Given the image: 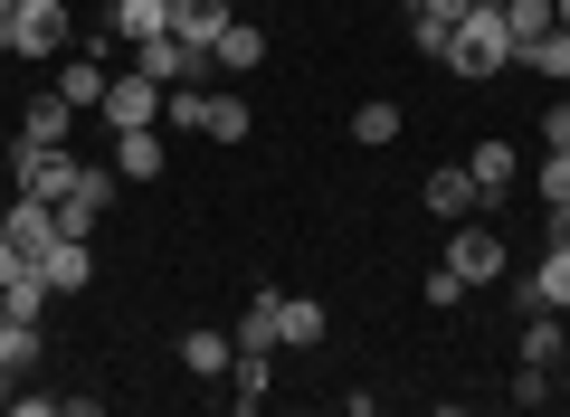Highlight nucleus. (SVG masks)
<instances>
[{
  "mask_svg": "<svg viewBox=\"0 0 570 417\" xmlns=\"http://www.w3.org/2000/svg\"><path fill=\"white\" fill-rule=\"evenodd\" d=\"M448 77H494V67H513V29H504V10H466V20L448 29Z\"/></svg>",
  "mask_w": 570,
  "mask_h": 417,
  "instance_id": "obj_1",
  "label": "nucleus"
},
{
  "mask_svg": "<svg viewBox=\"0 0 570 417\" xmlns=\"http://www.w3.org/2000/svg\"><path fill=\"white\" fill-rule=\"evenodd\" d=\"M67 39H77L67 0H20V10H10V58H58Z\"/></svg>",
  "mask_w": 570,
  "mask_h": 417,
  "instance_id": "obj_2",
  "label": "nucleus"
},
{
  "mask_svg": "<svg viewBox=\"0 0 570 417\" xmlns=\"http://www.w3.org/2000/svg\"><path fill=\"white\" fill-rule=\"evenodd\" d=\"M448 266H456L466 285H494V276L513 266V247L494 238V228H485V209H475V219H456V238H448Z\"/></svg>",
  "mask_w": 570,
  "mask_h": 417,
  "instance_id": "obj_3",
  "label": "nucleus"
},
{
  "mask_svg": "<svg viewBox=\"0 0 570 417\" xmlns=\"http://www.w3.org/2000/svg\"><path fill=\"white\" fill-rule=\"evenodd\" d=\"M96 115L115 123V133H134V123H163V86L142 77V67H134V77H105V105H96Z\"/></svg>",
  "mask_w": 570,
  "mask_h": 417,
  "instance_id": "obj_4",
  "label": "nucleus"
},
{
  "mask_svg": "<svg viewBox=\"0 0 570 417\" xmlns=\"http://www.w3.org/2000/svg\"><path fill=\"white\" fill-rule=\"evenodd\" d=\"M134 67H142L153 86H190V77H209V58H200V48H181L171 29H163V39H134Z\"/></svg>",
  "mask_w": 570,
  "mask_h": 417,
  "instance_id": "obj_5",
  "label": "nucleus"
},
{
  "mask_svg": "<svg viewBox=\"0 0 570 417\" xmlns=\"http://www.w3.org/2000/svg\"><path fill=\"white\" fill-rule=\"evenodd\" d=\"M419 199H428V219H475V171H466V161H438V171H428L419 180Z\"/></svg>",
  "mask_w": 570,
  "mask_h": 417,
  "instance_id": "obj_6",
  "label": "nucleus"
},
{
  "mask_svg": "<svg viewBox=\"0 0 570 417\" xmlns=\"http://www.w3.org/2000/svg\"><path fill=\"white\" fill-rule=\"evenodd\" d=\"M0 228H10V247H20L29 266H39L48 247H58V209H48V199H29V190L10 199V209H0Z\"/></svg>",
  "mask_w": 570,
  "mask_h": 417,
  "instance_id": "obj_7",
  "label": "nucleus"
},
{
  "mask_svg": "<svg viewBox=\"0 0 570 417\" xmlns=\"http://www.w3.org/2000/svg\"><path fill=\"white\" fill-rule=\"evenodd\" d=\"M466 171H475V209H504V199H513V180H523V171H513V142H475V152H466Z\"/></svg>",
  "mask_w": 570,
  "mask_h": 417,
  "instance_id": "obj_8",
  "label": "nucleus"
},
{
  "mask_svg": "<svg viewBox=\"0 0 570 417\" xmlns=\"http://www.w3.org/2000/svg\"><path fill=\"white\" fill-rule=\"evenodd\" d=\"M238 351H285V295H247V314H238Z\"/></svg>",
  "mask_w": 570,
  "mask_h": 417,
  "instance_id": "obj_9",
  "label": "nucleus"
},
{
  "mask_svg": "<svg viewBox=\"0 0 570 417\" xmlns=\"http://www.w3.org/2000/svg\"><path fill=\"white\" fill-rule=\"evenodd\" d=\"M48 360V322H20V314H0V370L10 379H29Z\"/></svg>",
  "mask_w": 570,
  "mask_h": 417,
  "instance_id": "obj_10",
  "label": "nucleus"
},
{
  "mask_svg": "<svg viewBox=\"0 0 570 417\" xmlns=\"http://www.w3.org/2000/svg\"><path fill=\"white\" fill-rule=\"evenodd\" d=\"M266 389H276V351H238L228 360V408H266Z\"/></svg>",
  "mask_w": 570,
  "mask_h": 417,
  "instance_id": "obj_11",
  "label": "nucleus"
},
{
  "mask_svg": "<svg viewBox=\"0 0 570 417\" xmlns=\"http://www.w3.org/2000/svg\"><path fill=\"white\" fill-rule=\"evenodd\" d=\"M513 351H523V360H542V370H561V351H570L561 314H551V304H532V314H523V332H513Z\"/></svg>",
  "mask_w": 570,
  "mask_h": 417,
  "instance_id": "obj_12",
  "label": "nucleus"
},
{
  "mask_svg": "<svg viewBox=\"0 0 570 417\" xmlns=\"http://www.w3.org/2000/svg\"><path fill=\"white\" fill-rule=\"evenodd\" d=\"M228 10H238V0H181V10H171V39H181V48H200V58H209V39L228 29Z\"/></svg>",
  "mask_w": 570,
  "mask_h": 417,
  "instance_id": "obj_13",
  "label": "nucleus"
},
{
  "mask_svg": "<svg viewBox=\"0 0 570 417\" xmlns=\"http://www.w3.org/2000/svg\"><path fill=\"white\" fill-rule=\"evenodd\" d=\"M115 180H163V133H153V123L115 133Z\"/></svg>",
  "mask_w": 570,
  "mask_h": 417,
  "instance_id": "obj_14",
  "label": "nucleus"
},
{
  "mask_svg": "<svg viewBox=\"0 0 570 417\" xmlns=\"http://www.w3.org/2000/svg\"><path fill=\"white\" fill-rule=\"evenodd\" d=\"M39 276H48V295H86V276H96V257H86V238H58L39 257Z\"/></svg>",
  "mask_w": 570,
  "mask_h": 417,
  "instance_id": "obj_15",
  "label": "nucleus"
},
{
  "mask_svg": "<svg viewBox=\"0 0 570 417\" xmlns=\"http://www.w3.org/2000/svg\"><path fill=\"white\" fill-rule=\"evenodd\" d=\"M228 360H238V332H181V370L190 379H228Z\"/></svg>",
  "mask_w": 570,
  "mask_h": 417,
  "instance_id": "obj_16",
  "label": "nucleus"
},
{
  "mask_svg": "<svg viewBox=\"0 0 570 417\" xmlns=\"http://www.w3.org/2000/svg\"><path fill=\"white\" fill-rule=\"evenodd\" d=\"M257 58H266V39H257V29L238 20V10H228V29H219V39H209V67H228V77H247V67H257Z\"/></svg>",
  "mask_w": 570,
  "mask_h": 417,
  "instance_id": "obj_17",
  "label": "nucleus"
},
{
  "mask_svg": "<svg viewBox=\"0 0 570 417\" xmlns=\"http://www.w3.org/2000/svg\"><path fill=\"white\" fill-rule=\"evenodd\" d=\"M513 58H523V67H532V77H551V86H570V29H561V20H551V29H542V39H523V48H513Z\"/></svg>",
  "mask_w": 570,
  "mask_h": 417,
  "instance_id": "obj_18",
  "label": "nucleus"
},
{
  "mask_svg": "<svg viewBox=\"0 0 570 417\" xmlns=\"http://www.w3.org/2000/svg\"><path fill=\"white\" fill-rule=\"evenodd\" d=\"M532 304H551V314H570V247H542V266H523Z\"/></svg>",
  "mask_w": 570,
  "mask_h": 417,
  "instance_id": "obj_19",
  "label": "nucleus"
},
{
  "mask_svg": "<svg viewBox=\"0 0 570 417\" xmlns=\"http://www.w3.org/2000/svg\"><path fill=\"white\" fill-rule=\"evenodd\" d=\"M105 29H115L124 48H134V39H163V29H171V0H115V20H105Z\"/></svg>",
  "mask_w": 570,
  "mask_h": 417,
  "instance_id": "obj_20",
  "label": "nucleus"
},
{
  "mask_svg": "<svg viewBox=\"0 0 570 417\" xmlns=\"http://www.w3.org/2000/svg\"><path fill=\"white\" fill-rule=\"evenodd\" d=\"M324 332H333V314H324V304H314V295H285V351H314Z\"/></svg>",
  "mask_w": 570,
  "mask_h": 417,
  "instance_id": "obj_21",
  "label": "nucleus"
},
{
  "mask_svg": "<svg viewBox=\"0 0 570 417\" xmlns=\"http://www.w3.org/2000/svg\"><path fill=\"white\" fill-rule=\"evenodd\" d=\"M0 314H20V322H48V276H39V266H20V276L0 285Z\"/></svg>",
  "mask_w": 570,
  "mask_h": 417,
  "instance_id": "obj_22",
  "label": "nucleus"
},
{
  "mask_svg": "<svg viewBox=\"0 0 570 417\" xmlns=\"http://www.w3.org/2000/svg\"><path fill=\"white\" fill-rule=\"evenodd\" d=\"M67 115H77L67 96H29V115H20V142H67Z\"/></svg>",
  "mask_w": 570,
  "mask_h": 417,
  "instance_id": "obj_23",
  "label": "nucleus"
},
{
  "mask_svg": "<svg viewBox=\"0 0 570 417\" xmlns=\"http://www.w3.org/2000/svg\"><path fill=\"white\" fill-rule=\"evenodd\" d=\"M58 96L77 105V115H86V105H105V67H96V58H67V67H58Z\"/></svg>",
  "mask_w": 570,
  "mask_h": 417,
  "instance_id": "obj_24",
  "label": "nucleus"
},
{
  "mask_svg": "<svg viewBox=\"0 0 570 417\" xmlns=\"http://www.w3.org/2000/svg\"><path fill=\"white\" fill-rule=\"evenodd\" d=\"M551 20H561V10H551V0H504V29H513V48H523V39H542Z\"/></svg>",
  "mask_w": 570,
  "mask_h": 417,
  "instance_id": "obj_25",
  "label": "nucleus"
},
{
  "mask_svg": "<svg viewBox=\"0 0 570 417\" xmlns=\"http://www.w3.org/2000/svg\"><path fill=\"white\" fill-rule=\"evenodd\" d=\"M352 133H362L371 152H381V142H400V105H362V115H352Z\"/></svg>",
  "mask_w": 570,
  "mask_h": 417,
  "instance_id": "obj_26",
  "label": "nucleus"
},
{
  "mask_svg": "<svg viewBox=\"0 0 570 417\" xmlns=\"http://www.w3.org/2000/svg\"><path fill=\"white\" fill-rule=\"evenodd\" d=\"M466 295H475V285L456 276V266H428V304H438V314H448V304H466Z\"/></svg>",
  "mask_w": 570,
  "mask_h": 417,
  "instance_id": "obj_27",
  "label": "nucleus"
},
{
  "mask_svg": "<svg viewBox=\"0 0 570 417\" xmlns=\"http://www.w3.org/2000/svg\"><path fill=\"white\" fill-rule=\"evenodd\" d=\"M532 190H542V199H570V152H542V171H532Z\"/></svg>",
  "mask_w": 570,
  "mask_h": 417,
  "instance_id": "obj_28",
  "label": "nucleus"
},
{
  "mask_svg": "<svg viewBox=\"0 0 570 417\" xmlns=\"http://www.w3.org/2000/svg\"><path fill=\"white\" fill-rule=\"evenodd\" d=\"M466 10H475V0H409V20H438V29H456Z\"/></svg>",
  "mask_w": 570,
  "mask_h": 417,
  "instance_id": "obj_29",
  "label": "nucleus"
},
{
  "mask_svg": "<svg viewBox=\"0 0 570 417\" xmlns=\"http://www.w3.org/2000/svg\"><path fill=\"white\" fill-rule=\"evenodd\" d=\"M10 417H67V408H58L48 389H10Z\"/></svg>",
  "mask_w": 570,
  "mask_h": 417,
  "instance_id": "obj_30",
  "label": "nucleus"
},
{
  "mask_svg": "<svg viewBox=\"0 0 570 417\" xmlns=\"http://www.w3.org/2000/svg\"><path fill=\"white\" fill-rule=\"evenodd\" d=\"M542 142H551V152H570V105H551V115H542Z\"/></svg>",
  "mask_w": 570,
  "mask_h": 417,
  "instance_id": "obj_31",
  "label": "nucleus"
},
{
  "mask_svg": "<svg viewBox=\"0 0 570 417\" xmlns=\"http://www.w3.org/2000/svg\"><path fill=\"white\" fill-rule=\"evenodd\" d=\"M542 247H570V199H551V219H542Z\"/></svg>",
  "mask_w": 570,
  "mask_h": 417,
  "instance_id": "obj_32",
  "label": "nucleus"
},
{
  "mask_svg": "<svg viewBox=\"0 0 570 417\" xmlns=\"http://www.w3.org/2000/svg\"><path fill=\"white\" fill-rule=\"evenodd\" d=\"M20 266H29V257H20V247H10V228H0V285L20 276Z\"/></svg>",
  "mask_w": 570,
  "mask_h": 417,
  "instance_id": "obj_33",
  "label": "nucleus"
},
{
  "mask_svg": "<svg viewBox=\"0 0 570 417\" xmlns=\"http://www.w3.org/2000/svg\"><path fill=\"white\" fill-rule=\"evenodd\" d=\"M0 58H10V10H0Z\"/></svg>",
  "mask_w": 570,
  "mask_h": 417,
  "instance_id": "obj_34",
  "label": "nucleus"
},
{
  "mask_svg": "<svg viewBox=\"0 0 570 417\" xmlns=\"http://www.w3.org/2000/svg\"><path fill=\"white\" fill-rule=\"evenodd\" d=\"M551 10H561V29H570V0H551Z\"/></svg>",
  "mask_w": 570,
  "mask_h": 417,
  "instance_id": "obj_35",
  "label": "nucleus"
},
{
  "mask_svg": "<svg viewBox=\"0 0 570 417\" xmlns=\"http://www.w3.org/2000/svg\"><path fill=\"white\" fill-rule=\"evenodd\" d=\"M561 408H570V370H561Z\"/></svg>",
  "mask_w": 570,
  "mask_h": 417,
  "instance_id": "obj_36",
  "label": "nucleus"
},
{
  "mask_svg": "<svg viewBox=\"0 0 570 417\" xmlns=\"http://www.w3.org/2000/svg\"><path fill=\"white\" fill-rule=\"evenodd\" d=\"M475 10H504V0H475Z\"/></svg>",
  "mask_w": 570,
  "mask_h": 417,
  "instance_id": "obj_37",
  "label": "nucleus"
},
{
  "mask_svg": "<svg viewBox=\"0 0 570 417\" xmlns=\"http://www.w3.org/2000/svg\"><path fill=\"white\" fill-rule=\"evenodd\" d=\"M0 10H20V0H0Z\"/></svg>",
  "mask_w": 570,
  "mask_h": 417,
  "instance_id": "obj_38",
  "label": "nucleus"
},
{
  "mask_svg": "<svg viewBox=\"0 0 570 417\" xmlns=\"http://www.w3.org/2000/svg\"><path fill=\"white\" fill-rule=\"evenodd\" d=\"M171 10H181V0H171Z\"/></svg>",
  "mask_w": 570,
  "mask_h": 417,
  "instance_id": "obj_39",
  "label": "nucleus"
}]
</instances>
